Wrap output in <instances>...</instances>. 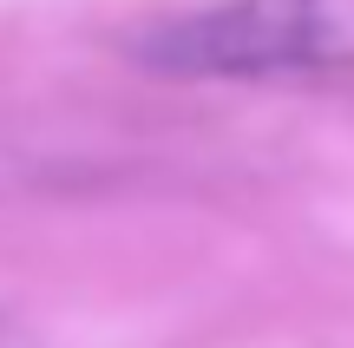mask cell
<instances>
[{"mask_svg": "<svg viewBox=\"0 0 354 348\" xmlns=\"http://www.w3.org/2000/svg\"><path fill=\"white\" fill-rule=\"evenodd\" d=\"M0 348H33V342H26L20 329H7V322H0Z\"/></svg>", "mask_w": 354, "mask_h": 348, "instance_id": "cell-2", "label": "cell"}, {"mask_svg": "<svg viewBox=\"0 0 354 348\" xmlns=\"http://www.w3.org/2000/svg\"><path fill=\"white\" fill-rule=\"evenodd\" d=\"M165 79H322L354 73V0H210L131 39Z\"/></svg>", "mask_w": 354, "mask_h": 348, "instance_id": "cell-1", "label": "cell"}]
</instances>
